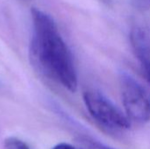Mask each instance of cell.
<instances>
[{
    "label": "cell",
    "instance_id": "obj_1",
    "mask_svg": "<svg viewBox=\"0 0 150 149\" xmlns=\"http://www.w3.org/2000/svg\"><path fill=\"white\" fill-rule=\"evenodd\" d=\"M33 35L29 57L35 69L70 92L77 90V75L71 53L54 20L37 8L31 10Z\"/></svg>",
    "mask_w": 150,
    "mask_h": 149
},
{
    "label": "cell",
    "instance_id": "obj_2",
    "mask_svg": "<svg viewBox=\"0 0 150 149\" xmlns=\"http://www.w3.org/2000/svg\"><path fill=\"white\" fill-rule=\"evenodd\" d=\"M91 116L104 127L112 131H124L131 126V121L109 98L101 92L90 90L83 96Z\"/></svg>",
    "mask_w": 150,
    "mask_h": 149
},
{
    "label": "cell",
    "instance_id": "obj_3",
    "mask_svg": "<svg viewBox=\"0 0 150 149\" xmlns=\"http://www.w3.org/2000/svg\"><path fill=\"white\" fill-rule=\"evenodd\" d=\"M121 97L127 117L130 121L146 124L150 121V96L145 88L132 76H120Z\"/></svg>",
    "mask_w": 150,
    "mask_h": 149
},
{
    "label": "cell",
    "instance_id": "obj_4",
    "mask_svg": "<svg viewBox=\"0 0 150 149\" xmlns=\"http://www.w3.org/2000/svg\"><path fill=\"white\" fill-rule=\"evenodd\" d=\"M133 49L142 68L150 67V28L148 26H135L130 33Z\"/></svg>",
    "mask_w": 150,
    "mask_h": 149
},
{
    "label": "cell",
    "instance_id": "obj_5",
    "mask_svg": "<svg viewBox=\"0 0 150 149\" xmlns=\"http://www.w3.org/2000/svg\"><path fill=\"white\" fill-rule=\"evenodd\" d=\"M4 149H31L22 140L17 137H8L4 141Z\"/></svg>",
    "mask_w": 150,
    "mask_h": 149
},
{
    "label": "cell",
    "instance_id": "obj_6",
    "mask_svg": "<svg viewBox=\"0 0 150 149\" xmlns=\"http://www.w3.org/2000/svg\"><path fill=\"white\" fill-rule=\"evenodd\" d=\"M82 142L88 147L89 149H114L109 146H106L103 144L102 142H99L96 140L91 139V138H82Z\"/></svg>",
    "mask_w": 150,
    "mask_h": 149
},
{
    "label": "cell",
    "instance_id": "obj_7",
    "mask_svg": "<svg viewBox=\"0 0 150 149\" xmlns=\"http://www.w3.org/2000/svg\"><path fill=\"white\" fill-rule=\"evenodd\" d=\"M52 149H82L79 148H76L71 144H69V143H65V142H62V143H59L57 145H55Z\"/></svg>",
    "mask_w": 150,
    "mask_h": 149
},
{
    "label": "cell",
    "instance_id": "obj_8",
    "mask_svg": "<svg viewBox=\"0 0 150 149\" xmlns=\"http://www.w3.org/2000/svg\"><path fill=\"white\" fill-rule=\"evenodd\" d=\"M142 71L144 73V76L147 79V81L149 82V83L150 84V67L149 68H142Z\"/></svg>",
    "mask_w": 150,
    "mask_h": 149
}]
</instances>
